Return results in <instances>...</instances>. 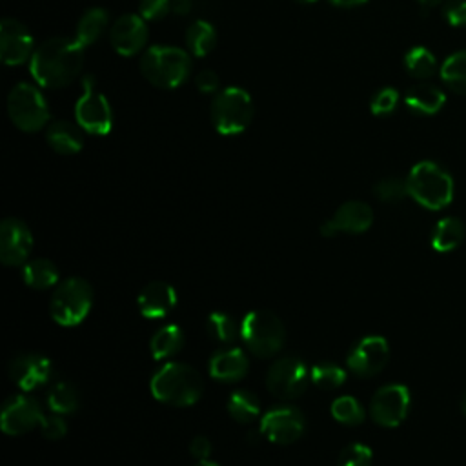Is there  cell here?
I'll return each mask as SVG.
<instances>
[{"label":"cell","mask_w":466,"mask_h":466,"mask_svg":"<svg viewBox=\"0 0 466 466\" xmlns=\"http://www.w3.org/2000/svg\"><path fill=\"white\" fill-rule=\"evenodd\" d=\"M78 124L69 120H55L46 129V140L49 147L60 155H75L84 146V135Z\"/></svg>","instance_id":"21"},{"label":"cell","mask_w":466,"mask_h":466,"mask_svg":"<svg viewBox=\"0 0 466 466\" xmlns=\"http://www.w3.org/2000/svg\"><path fill=\"white\" fill-rule=\"evenodd\" d=\"M151 395L169 406H191L204 391L200 373L184 362H167L158 368L149 380Z\"/></svg>","instance_id":"2"},{"label":"cell","mask_w":466,"mask_h":466,"mask_svg":"<svg viewBox=\"0 0 466 466\" xmlns=\"http://www.w3.org/2000/svg\"><path fill=\"white\" fill-rule=\"evenodd\" d=\"M331 415L344 426H359L360 422H364L366 411L355 397L342 395L331 402Z\"/></svg>","instance_id":"34"},{"label":"cell","mask_w":466,"mask_h":466,"mask_svg":"<svg viewBox=\"0 0 466 466\" xmlns=\"http://www.w3.org/2000/svg\"><path fill=\"white\" fill-rule=\"evenodd\" d=\"M184 346V333L177 324H167L155 331L149 342V351L157 360L177 355Z\"/></svg>","instance_id":"28"},{"label":"cell","mask_w":466,"mask_h":466,"mask_svg":"<svg viewBox=\"0 0 466 466\" xmlns=\"http://www.w3.org/2000/svg\"><path fill=\"white\" fill-rule=\"evenodd\" d=\"M7 115L11 122L25 133L40 131L51 116L44 95L29 82H20L9 91Z\"/></svg>","instance_id":"8"},{"label":"cell","mask_w":466,"mask_h":466,"mask_svg":"<svg viewBox=\"0 0 466 466\" xmlns=\"http://www.w3.org/2000/svg\"><path fill=\"white\" fill-rule=\"evenodd\" d=\"M107 24H109V16L106 9L102 7L87 9L76 24V33H75L76 42L84 47L93 46L104 35V31L107 29Z\"/></svg>","instance_id":"24"},{"label":"cell","mask_w":466,"mask_h":466,"mask_svg":"<svg viewBox=\"0 0 466 466\" xmlns=\"http://www.w3.org/2000/svg\"><path fill=\"white\" fill-rule=\"evenodd\" d=\"M173 9V0H140L138 15L147 22L164 18Z\"/></svg>","instance_id":"39"},{"label":"cell","mask_w":466,"mask_h":466,"mask_svg":"<svg viewBox=\"0 0 466 466\" xmlns=\"http://www.w3.org/2000/svg\"><path fill=\"white\" fill-rule=\"evenodd\" d=\"M309 379V370L299 357H280L277 359L268 373H266V386L269 393L277 399L289 400L297 399L304 393Z\"/></svg>","instance_id":"10"},{"label":"cell","mask_w":466,"mask_h":466,"mask_svg":"<svg viewBox=\"0 0 466 466\" xmlns=\"http://www.w3.org/2000/svg\"><path fill=\"white\" fill-rule=\"evenodd\" d=\"M53 364L40 353H20L9 362V379L22 390L33 391L49 382Z\"/></svg>","instance_id":"17"},{"label":"cell","mask_w":466,"mask_h":466,"mask_svg":"<svg viewBox=\"0 0 466 466\" xmlns=\"http://www.w3.org/2000/svg\"><path fill=\"white\" fill-rule=\"evenodd\" d=\"M297 2H302V4H313V2H317V0H297Z\"/></svg>","instance_id":"50"},{"label":"cell","mask_w":466,"mask_h":466,"mask_svg":"<svg viewBox=\"0 0 466 466\" xmlns=\"http://www.w3.org/2000/svg\"><path fill=\"white\" fill-rule=\"evenodd\" d=\"M461 410H462V413L466 415V391H464V395H462V399H461Z\"/></svg>","instance_id":"49"},{"label":"cell","mask_w":466,"mask_h":466,"mask_svg":"<svg viewBox=\"0 0 466 466\" xmlns=\"http://www.w3.org/2000/svg\"><path fill=\"white\" fill-rule=\"evenodd\" d=\"M309 379L315 386L322 388V390H335L340 388L346 380V371L335 364V362H317L311 371H309Z\"/></svg>","instance_id":"35"},{"label":"cell","mask_w":466,"mask_h":466,"mask_svg":"<svg viewBox=\"0 0 466 466\" xmlns=\"http://www.w3.org/2000/svg\"><path fill=\"white\" fill-rule=\"evenodd\" d=\"M84 46L76 38L55 36L40 44L31 60L29 71L40 87L58 89L71 84L84 66Z\"/></svg>","instance_id":"1"},{"label":"cell","mask_w":466,"mask_h":466,"mask_svg":"<svg viewBox=\"0 0 466 466\" xmlns=\"http://www.w3.org/2000/svg\"><path fill=\"white\" fill-rule=\"evenodd\" d=\"M206 331L213 340L220 344L235 342L237 337H240V326L233 317L224 311H213L206 319Z\"/></svg>","instance_id":"32"},{"label":"cell","mask_w":466,"mask_h":466,"mask_svg":"<svg viewBox=\"0 0 466 466\" xmlns=\"http://www.w3.org/2000/svg\"><path fill=\"white\" fill-rule=\"evenodd\" d=\"M444 18L455 25H466V0H448L444 5Z\"/></svg>","instance_id":"41"},{"label":"cell","mask_w":466,"mask_h":466,"mask_svg":"<svg viewBox=\"0 0 466 466\" xmlns=\"http://www.w3.org/2000/svg\"><path fill=\"white\" fill-rule=\"evenodd\" d=\"M173 11L177 15H187L191 11V0H173Z\"/></svg>","instance_id":"44"},{"label":"cell","mask_w":466,"mask_h":466,"mask_svg":"<svg viewBox=\"0 0 466 466\" xmlns=\"http://www.w3.org/2000/svg\"><path fill=\"white\" fill-rule=\"evenodd\" d=\"M138 311L146 319H162L177 306V291L167 282H149L137 297Z\"/></svg>","instance_id":"19"},{"label":"cell","mask_w":466,"mask_h":466,"mask_svg":"<svg viewBox=\"0 0 466 466\" xmlns=\"http://www.w3.org/2000/svg\"><path fill=\"white\" fill-rule=\"evenodd\" d=\"M189 451H191V455H193L195 459H198V461L208 459V457L211 455V442H209V439L204 437V435H197V437L191 441V444H189Z\"/></svg>","instance_id":"43"},{"label":"cell","mask_w":466,"mask_h":466,"mask_svg":"<svg viewBox=\"0 0 466 466\" xmlns=\"http://www.w3.org/2000/svg\"><path fill=\"white\" fill-rule=\"evenodd\" d=\"M441 78L451 91L466 95V49L457 51L444 60Z\"/></svg>","instance_id":"31"},{"label":"cell","mask_w":466,"mask_h":466,"mask_svg":"<svg viewBox=\"0 0 466 466\" xmlns=\"http://www.w3.org/2000/svg\"><path fill=\"white\" fill-rule=\"evenodd\" d=\"M464 233L466 231H464L462 220L455 217L441 218L431 231V246L435 251H441V253L453 251L464 240Z\"/></svg>","instance_id":"26"},{"label":"cell","mask_w":466,"mask_h":466,"mask_svg":"<svg viewBox=\"0 0 466 466\" xmlns=\"http://www.w3.org/2000/svg\"><path fill=\"white\" fill-rule=\"evenodd\" d=\"M209 116L217 133L224 137L242 133L253 118L251 95L237 86L220 89L211 102Z\"/></svg>","instance_id":"5"},{"label":"cell","mask_w":466,"mask_h":466,"mask_svg":"<svg viewBox=\"0 0 466 466\" xmlns=\"http://www.w3.org/2000/svg\"><path fill=\"white\" fill-rule=\"evenodd\" d=\"M80 395L76 388L67 380H56L47 391V406L53 413L67 415L78 410Z\"/></svg>","instance_id":"30"},{"label":"cell","mask_w":466,"mask_h":466,"mask_svg":"<svg viewBox=\"0 0 466 466\" xmlns=\"http://www.w3.org/2000/svg\"><path fill=\"white\" fill-rule=\"evenodd\" d=\"M44 411L36 399L20 393L9 397L2 406L0 424L5 435H24L42 424Z\"/></svg>","instance_id":"13"},{"label":"cell","mask_w":466,"mask_h":466,"mask_svg":"<svg viewBox=\"0 0 466 466\" xmlns=\"http://www.w3.org/2000/svg\"><path fill=\"white\" fill-rule=\"evenodd\" d=\"M397 104H399V93H397V89H393V87H382V89H379V91L371 96L370 109H371L373 115L384 116V115H390L391 111H395Z\"/></svg>","instance_id":"38"},{"label":"cell","mask_w":466,"mask_h":466,"mask_svg":"<svg viewBox=\"0 0 466 466\" xmlns=\"http://www.w3.org/2000/svg\"><path fill=\"white\" fill-rule=\"evenodd\" d=\"M390 346L380 335L360 339L348 355V368L359 377H373L388 364Z\"/></svg>","instance_id":"14"},{"label":"cell","mask_w":466,"mask_h":466,"mask_svg":"<svg viewBox=\"0 0 466 466\" xmlns=\"http://www.w3.org/2000/svg\"><path fill=\"white\" fill-rule=\"evenodd\" d=\"M320 233H322L324 237H335V235L339 233V229H337V226H335L333 220H326V222L320 226Z\"/></svg>","instance_id":"45"},{"label":"cell","mask_w":466,"mask_h":466,"mask_svg":"<svg viewBox=\"0 0 466 466\" xmlns=\"http://www.w3.org/2000/svg\"><path fill=\"white\" fill-rule=\"evenodd\" d=\"M422 5H426V7H433V5H437V4H441L442 0H419Z\"/></svg>","instance_id":"47"},{"label":"cell","mask_w":466,"mask_h":466,"mask_svg":"<svg viewBox=\"0 0 466 466\" xmlns=\"http://www.w3.org/2000/svg\"><path fill=\"white\" fill-rule=\"evenodd\" d=\"M140 71L144 78L160 89L182 86L191 71L189 55L173 46H151L142 53Z\"/></svg>","instance_id":"3"},{"label":"cell","mask_w":466,"mask_h":466,"mask_svg":"<svg viewBox=\"0 0 466 466\" xmlns=\"http://www.w3.org/2000/svg\"><path fill=\"white\" fill-rule=\"evenodd\" d=\"M186 46L193 56H206L217 46V31L208 20H195L187 25L184 35Z\"/></svg>","instance_id":"25"},{"label":"cell","mask_w":466,"mask_h":466,"mask_svg":"<svg viewBox=\"0 0 466 466\" xmlns=\"http://www.w3.org/2000/svg\"><path fill=\"white\" fill-rule=\"evenodd\" d=\"M408 195L426 209H442L453 198L450 173L431 160L415 164L406 178Z\"/></svg>","instance_id":"4"},{"label":"cell","mask_w":466,"mask_h":466,"mask_svg":"<svg viewBox=\"0 0 466 466\" xmlns=\"http://www.w3.org/2000/svg\"><path fill=\"white\" fill-rule=\"evenodd\" d=\"M195 466H220V464H217V462H213V461L204 459V461H198Z\"/></svg>","instance_id":"48"},{"label":"cell","mask_w":466,"mask_h":466,"mask_svg":"<svg viewBox=\"0 0 466 466\" xmlns=\"http://www.w3.org/2000/svg\"><path fill=\"white\" fill-rule=\"evenodd\" d=\"M38 428H40L42 435L49 441H58L67 433V422L64 420V417L60 413L44 415L42 424Z\"/></svg>","instance_id":"40"},{"label":"cell","mask_w":466,"mask_h":466,"mask_svg":"<svg viewBox=\"0 0 466 466\" xmlns=\"http://www.w3.org/2000/svg\"><path fill=\"white\" fill-rule=\"evenodd\" d=\"M404 102L411 111L419 115H435L444 106L446 96L437 86L419 84L406 93Z\"/></svg>","instance_id":"23"},{"label":"cell","mask_w":466,"mask_h":466,"mask_svg":"<svg viewBox=\"0 0 466 466\" xmlns=\"http://www.w3.org/2000/svg\"><path fill=\"white\" fill-rule=\"evenodd\" d=\"M373 453L366 444L351 442L342 448L337 459V466H371Z\"/></svg>","instance_id":"37"},{"label":"cell","mask_w":466,"mask_h":466,"mask_svg":"<svg viewBox=\"0 0 466 466\" xmlns=\"http://www.w3.org/2000/svg\"><path fill=\"white\" fill-rule=\"evenodd\" d=\"M93 304V289L91 284L80 277H71L56 286L53 291L49 311L56 324L73 328L78 326Z\"/></svg>","instance_id":"7"},{"label":"cell","mask_w":466,"mask_h":466,"mask_svg":"<svg viewBox=\"0 0 466 466\" xmlns=\"http://www.w3.org/2000/svg\"><path fill=\"white\" fill-rule=\"evenodd\" d=\"M373 193L382 202H399L408 197V184L397 177H388L375 184Z\"/></svg>","instance_id":"36"},{"label":"cell","mask_w":466,"mask_h":466,"mask_svg":"<svg viewBox=\"0 0 466 466\" xmlns=\"http://www.w3.org/2000/svg\"><path fill=\"white\" fill-rule=\"evenodd\" d=\"M109 40L113 49L122 56H133L140 53L147 42L146 20L133 13L118 16L109 29Z\"/></svg>","instance_id":"18"},{"label":"cell","mask_w":466,"mask_h":466,"mask_svg":"<svg viewBox=\"0 0 466 466\" xmlns=\"http://www.w3.org/2000/svg\"><path fill=\"white\" fill-rule=\"evenodd\" d=\"M33 249V233L25 222L9 217L0 224V260L5 266L24 264Z\"/></svg>","instance_id":"15"},{"label":"cell","mask_w":466,"mask_h":466,"mask_svg":"<svg viewBox=\"0 0 466 466\" xmlns=\"http://www.w3.org/2000/svg\"><path fill=\"white\" fill-rule=\"evenodd\" d=\"M328 2L333 5H339V7H355V5L366 4L368 0H328Z\"/></svg>","instance_id":"46"},{"label":"cell","mask_w":466,"mask_h":466,"mask_svg":"<svg viewBox=\"0 0 466 466\" xmlns=\"http://www.w3.org/2000/svg\"><path fill=\"white\" fill-rule=\"evenodd\" d=\"M240 339L253 355L271 357L282 350L286 329L275 313L253 309L240 322Z\"/></svg>","instance_id":"6"},{"label":"cell","mask_w":466,"mask_h":466,"mask_svg":"<svg viewBox=\"0 0 466 466\" xmlns=\"http://www.w3.org/2000/svg\"><path fill=\"white\" fill-rule=\"evenodd\" d=\"M404 66L408 69V73L415 78L426 80L430 76H433V73L437 71V60L433 56V53L422 46L411 47L406 56H404Z\"/></svg>","instance_id":"33"},{"label":"cell","mask_w":466,"mask_h":466,"mask_svg":"<svg viewBox=\"0 0 466 466\" xmlns=\"http://www.w3.org/2000/svg\"><path fill=\"white\" fill-rule=\"evenodd\" d=\"M331 220L339 233H364L373 224V211L366 202L348 200L339 206Z\"/></svg>","instance_id":"22"},{"label":"cell","mask_w":466,"mask_h":466,"mask_svg":"<svg viewBox=\"0 0 466 466\" xmlns=\"http://www.w3.org/2000/svg\"><path fill=\"white\" fill-rule=\"evenodd\" d=\"M195 86L200 93H218L220 87V78L217 76L215 71L204 69L195 76Z\"/></svg>","instance_id":"42"},{"label":"cell","mask_w":466,"mask_h":466,"mask_svg":"<svg viewBox=\"0 0 466 466\" xmlns=\"http://www.w3.org/2000/svg\"><path fill=\"white\" fill-rule=\"evenodd\" d=\"M228 413L240 424L253 422L260 415V400L249 390H235L228 399Z\"/></svg>","instance_id":"29"},{"label":"cell","mask_w":466,"mask_h":466,"mask_svg":"<svg viewBox=\"0 0 466 466\" xmlns=\"http://www.w3.org/2000/svg\"><path fill=\"white\" fill-rule=\"evenodd\" d=\"M306 419L297 406L280 404L268 410L260 420V433L275 444H291L304 433Z\"/></svg>","instance_id":"11"},{"label":"cell","mask_w":466,"mask_h":466,"mask_svg":"<svg viewBox=\"0 0 466 466\" xmlns=\"http://www.w3.org/2000/svg\"><path fill=\"white\" fill-rule=\"evenodd\" d=\"M35 42L27 27L15 20L4 18L0 22V58L5 66H20L31 60Z\"/></svg>","instance_id":"16"},{"label":"cell","mask_w":466,"mask_h":466,"mask_svg":"<svg viewBox=\"0 0 466 466\" xmlns=\"http://www.w3.org/2000/svg\"><path fill=\"white\" fill-rule=\"evenodd\" d=\"M410 410V390L404 384H386L379 388L370 402L371 419L384 428L399 426Z\"/></svg>","instance_id":"12"},{"label":"cell","mask_w":466,"mask_h":466,"mask_svg":"<svg viewBox=\"0 0 466 466\" xmlns=\"http://www.w3.org/2000/svg\"><path fill=\"white\" fill-rule=\"evenodd\" d=\"M75 120L89 135H107L113 127L111 106L91 75L82 78V93L75 104Z\"/></svg>","instance_id":"9"},{"label":"cell","mask_w":466,"mask_h":466,"mask_svg":"<svg viewBox=\"0 0 466 466\" xmlns=\"http://www.w3.org/2000/svg\"><path fill=\"white\" fill-rule=\"evenodd\" d=\"M58 277V268L49 258H33L22 268L24 282L35 289H47L55 286Z\"/></svg>","instance_id":"27"},{"label":"cell","mask_w":466,"mask_h":466,"mask_svg":"<svg viewBox=\"0 0 466 466\" xmlns=\"http://www.w3.org/2000/svg\"><path fill=\"white\" fill-rule=\"evenodd\" d=\"M248 368H249L248 357L238 348H224L215 351L208 364L209 375L220 382L240 380L248 373Z\"/></svg>","instance_id":"20"}]
</instances>
